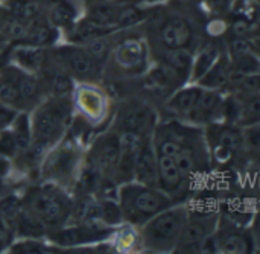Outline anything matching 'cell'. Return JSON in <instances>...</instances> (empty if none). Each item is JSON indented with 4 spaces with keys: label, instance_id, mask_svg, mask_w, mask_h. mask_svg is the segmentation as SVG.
Instances as JSON below:
<instances>
[{
    "label": "cell",
    "instance_id": "obj_40",
    "mask_svg": "<svg viewBox=\"0 0 260 254\" xmlns=\"http://www.w3.org/2000/svg\"><path fill=\"white\" fill-rule=\"evenodd\" d=\"M17 113H18L17 108L5 105V104H0V131L8 128V126H11V123L15 119Z\"/></svg>",
    "mask_w": 260,
    "mask_h": 254
},
{
    "label": "cell",
    "instance_id": "obj_29",
    "mask_svg": "<svg viewBox=\"0 0 260 254\" xmlns=\"http://www.w3.org/2000/svg\"><path fill=\"white\" fill-rule=\"evenodd\" d=\"M218 58H219V50L215 44H209V46L203 47L200 50V53L193 58L189 79L197 84L204 76V73L216 62Z\"/></svg>",
    "mask_w": 260,
    "mask_h": 254
},
{
    "label": "cell",
    "instance_id": "obj_19",
    "mask_svg": "<svg viewBox=\"0 0 260 254\" xmlns=\"http://www.w3.org/2000/svg\"><path fill=\"white\" fill-rule=\"evenodd\" d=\"M44 15L58 30H69L79 20L78 8L70 0H44Z\"/></svg>",
    "mask_w": 260,
    "mask_h": 254
},
{
    "label": "cell",
    "instance_id": "obj_5",
    "mask_svg": "<svg viewBox=\"0 0 260 254\" xmlns=\"http://www.w3.org/2000/svg\"><path fill=\"white\" fill-rule=\"evenodd\" d=\"M81 149L73 140L55 143L40 163L41 175L58 186H67L76 178L81 168Z\"/></svg>",
    "mask_w": 260,
    "mask_h": 254
},
{
    "label": "cell",
    "instance_id": "obj_7",
    "mask_svg": "<svg viewBox=\"0 0 260 254\" xmlns=\"http://www.w3.org/2000/svg\"><path fill=\"white\" fill-rule=\"evenodd\" d=\"M56 59L61 67L72 75V78H78L79 81H90L98 76L101 64L93 59V56L85 50L84 46L67 44L61 46L55 52Z\"/></svg>",
    "mask_w": 260,
    "mask_h": 254
},
{
    "label": "cell",
    "instance_id": "obj_35",
    "mask_svg": "<svg viewBox=\"0 0 260 254\" xmlns=\"http://www.w3.org/2000/svg\"><path fill=\"white\" fill-rule=\"evenodd\" d=\"M232 58V69L244 73V75H256L259 73V58L254 50L230 56Z\"/></svg>",
    "mask_w": 260,
    "mask_h": 254
},
{
    "label": "cell",
    "instance_id": "obj_16",
    "mask_svg": "<svg viewBox=\"0 0 260 254\" xmlns=\"http://www.w3.org/2000/svg\"><path fill=\"white\" fill-rule=\"evenodd\" d=\"M114 58L123 70L137 73L146 66V46L140 40H125L114 49Z\"/></svg>",
    "mask_w": 260,
    "mask_h": 254
},
{
    "label": "cell",
    "instance_id": "obj_45",
    "mask_svg": "<svg viewBox=\"0 0 260 254\" xmlns=\"http://www.w3.org/2000/svg\"><path fill=\"white\" fill-rule=\"evenodd\" d=\"M0 104H2V102H0Z\"/></svg>",
    "mask_w": 260,
    "mask_h": 254
},
{
    "label": "cell",
    "instance_id": "obj_4",
    "mask_svg": "<svg viewBox=\"0 0 260 254\" xmlns=\"http://www.w3.org/2000/svg\"><path fill=\"white\" fill-rule=\"evenodd\" d=\"M23 207L37 216L46 229L53 230L62 227L73 212L69 197L61 186L53 183L30 189L23 200Z\"/></svg>",
    "mask_w": 260,
    "mask_h": 254
},
{
    "label": "cell",
    "instance_id": "obj_10",
    "mask_svg": "<svg viewBox=\"0 0 260 254\" xmlns=\"http://www.w3.org/2000/svg\"><path fill=\"white\" fill-rule=\"evenodd\" d=\"M155 122V116L151 107L143 102H129L123 105L116 117V126L120 133L137 134L146 137L151 126Z\"/></svg>",
    "mask_w": 260,
    "mask_h": 254
},
{
    "label": "cell",
    "instance_id": "obj_30",
    "mask_svg": "<svg viewBox=\"0 0 260 254\" xmlns=\"http://www.w3.org/2000/svg\"><path fill=\"white\" fill-rule=\"evenodd\" d=\"M98 221L105 227H119L125 223L120 206L111 198H102L98 201Z\"/></svg>",
    "mask_w": 260,
    "mask_h": 254
},
{
    "label": "cell",
    "instance_id": "obj_32",
    "mask_svg": "<svg viewBox=\"0 0 260 254\" xmlns=\"http://www.w3.org/2000/svg\"><path fill=\"white\" fill-rule=\"evenodd\" d=\"M148 17V12L136 5H128V3H122L119 6V12H117V18H116V29H122V27H131L140 21H143Z\"/></svg>",
    "mask_w": 260,
    "mask_h": 254
},
{
    "label": "cell",
    "instance_id": "obj_18",
    "mask_svg": "<svg viewBox=\"0 0 260 254\" xmlns=\"http://www.w3.org/2000/svg\"><path fill=\"white\" fill-rule=\"evenodd\" d=\"M157 155V154H155ZM184 177L171 155H157V187L166 195H172L180 190L184 183Z\"/></svg>",
    "mask_w": 260,
    "mask_h": 254
},
{
    "label": "cell",
    "instance_id": "obj_25",
    "mask_svg": "<svg viewBox=\"0 0 260 254\" xmlns=\"http://www.w3.org/2000/svg\"><path fill=\"white\" fill-rule=\"evenodd\" d=\"M46 85L50 88L53 96H69L75 88V79L61 66L49 69L46 73Z\"/></svg>",
    "mask_w": 260,
    "mask_h": 254
},
{
    "label": "cell",
    "instance_id": "obj_21",
    "mask_svg": "<svg viewBox=\"0 0 260 254\" xmlns=\"http://www.w3.org/2000/svg\"><path fill=\"white\" fill-rule=\"evenodd\" d=\"M11 59L15 67L29 73H38L44 62V47L18 44V47L12 50Z\"/></svg>",
    "mask_w": 260,
    "mask_h": 254
},
{
    "label": "cell",
    "instance_id": "obj_23",
    "mask_svg": "<svg viewBox=\"0 0 260 254\" xmlns=\"http://www.w3.org/2000/svg\"><path fill=\"white\" fill-rule=\"evenodd\" d=\"M218 245V253L225 254H247L250 253L251 241L239 230H225L224 233H213Z\"/></svg>",
    "mask_w": 260,
    "mask_h": 254
},
{
    "label": "cell",
    "instance_id": "obj_43",
    "mask_svg": "<svg viewBox=\"0 0 260 254\" xmlns=\"http://www.w3.org/2000/svg\"><path fill=\"white\" fill-rule=\"evenodd\" d=\"M6 37H5V32H3V27H2V24H0V49L6 44Z\"/></svg>",
    "mask_w": 260,
    "mask_h": 254
},
{
    "label": "cell",
    "instance_id": "obj_34",
    "mask_svg": "<svg viewBox=\"0 0 260 254\" xmlns=\"http://www.w3.org/2000/svg\"><path fill=\"white\" fill-rule=\"evenodd\" d=\"M49 251H55V245L53 248L43 242L40 238H23L18 242L11 244V247L8 248V253H18V254H41L49 253Z\"/></svg>",
    "mask_w": 260,
    "mask_h": 254
},
{
    "label": "cell",
    "instance_id": "obj_9",
    "mask_svg": "<svg viewBox=\"0 0 260 254\" xmlns=\"http://www.w3.org/2000/svg\"><path fill=\"white\" fill-rule=\"evenodd\" d=\"M72 93L73 107L88 123H98L105 117L108 111V99L102 90L90 84H82L75 85Z\"/></svg>",
    "mask_w": 260,
    "mask_h": 254
},
{
    "label": "cell",
    "instance_id": "obj_31",
    "mask_svg": "<svg viewBox=\"0 0 260 254\" xmlns=\"http://www.w3.org/2000/svg\"><path fill=\"white\" fill-rule=\"evenodd\" d=\"M11 130H12L14 137H15V142H17L18 154L24 152L29 148L30 142H32V130H30L29 114L24 113V111H18L17 116H15V119L11 123Z\"/></svg>",
    "mask_w": 260,
    "mask_h": 254
},
{
    "label": "cell",
    "instance_id": "obj_3",
    "mask_svg": "<svg viewBox=\"0 0 260 254\" xmlns=\"http://www.w3.org/2000/svg\"><path fill=\"white\" fill-rule=\"evenodd\" d=\"M189 209L184 206L168 207L152 216L140 227V244L157 253L175 251L183 227L187 221Z\"/></svg>",
    "mask_w": 260,
    "mask_h": 254
},
{
    "label": "cell",
    "instance_id": "obj_13",
    "mask_svg": "<svg viewBox=\"0 0 260 254\" xmlns=\"http://www.w3.org/2000/svg\"><path fill=\"white\" fill-rule=\"evenodd\" d=\"M24 35L15 43L23 46H34V47H46L55 44L58 38V29L50 24L44 14L35 17L34 20L24 23Z\"/></svg>",
    "mask_w": 260,
    "mask_h": 254
},
{
    "label": "cell",
    "instance_id": "obj_28",
    "mask_svg": "<svg viewBox=\"0 0 260 254\" xmlns=\"http://www.w3.org/2000/svg\"><path fill=\"white\" fill-rule=\"evenodd\" d=\"M229 72H230L229 64L219 55L216 62L204 73V76L197 84L207 90H219L225 84H229Z\"/></svg>",
    "mask_w": 260,
    "mask_h": 254
},
{
    "label": "cell",
    "instance_id": "obj_42",
    "mask_svg": "<svg viewBox=\"0 0 260 254\" xmlns=\"http://www.w3.org/2000/svg\"><path fill=\"white\" fill-rule=\"evenodd\" d=\"M12 172V160L0 154V180H6Z\"/></svg>",
    "mask_w": 260,
    "mask_h": 254
},
{
    "label": "cell",
    "instance_id": "obj_11",
    "mask_svg": "<svg viewBox=\"0 0 260 254\" xmlns=\"http://www.w3.org/2000/svg\"><path fill=\"white\" fill-rule=\"evenodd\" d=\"M120 155V136L108 133L101 136L90 149V163L96 166L102 175L114 174Z\"/></svg>",
    "mask_w": 260,
    "mask_h": 254
},
{
    "label": "cell",
    "instance_id": "obj_33",
    "mask_svg": "<svg viewBox=\"0 0 260 254\" xmlns=\"http://www.w3.org/2000/svg\"><path fill=\"white\" fill-rule=\"evenodd\" d=\"M21 209H23V200H20L17 195L2 197L0 198V221L12 229Z\"/></svg>",
    "mask_w": 260,
    "mask_h": 254
},
{
    "label": "cell",
    "instance_id": "obj_26",
    "mask_svg": "<svg viewBox=\"0 0 260 254\" xmlns=\"http://www.w3.org/2000/svg\"><path fill=\"white\" fill-rule=\"evenodd\" d=\"M46 227L43 226V223L34 216L29 210H26L24 207L21 209L14 227H12V232H15L18 236L21 238H43L46 235Z\"/></svg>",
    "mask_w": 260,
    "mask_h": 254
},
{
    "label": "cell",
    "instance_id": "obj_15",
    "mask_svg": "<svg viewBox=\"0 0 260 254\" xmlns=\"http://www.w3.org/2000/svg\"><path fill=\"white\" fill-rule=\"evenodd\" d=\"M212 143L215 149V155L222 160L229 158L232 152L238 151L244 143V136L239 128L233 126L232 123L216 125L212 123Z\"/></svg>",
    "mask_w": 260,
    "mask_h": 254
},
{
    "label": "cell",
    "instance_id": "obj_36",
    "mask_svg": "<svg viewBox=\"0 0 260 254\" xmlns=\"http://www.w3.org/2000/svg\"><path fill=\"white\" fill-rule=\"evenodd\" d=\"M108 35L107 37H101V38H96V40H91L88 41L87 44H84L85 50L93 56V59H96L99 64H104V61L107 59L108 53L111 52V47H110V43H108Z\"/></svg>",
    "mask_w": 260,
    "mask_h": 254
},
{
    "label": "cell",
    "instance_id": "obj_41",
    "mask_svg": "<svg viewBox=\"0 0 260 254\" xmlns=\"http://www.w3.org/2000/svg\"><path fill=\"white\" fill-rule=\"evenodd\" d=\"M12 244V229L0 221V253L8 251Z\"/></svg>",
    "mask_w": 260,
    "mask_h": 254
},
{
    "label": "cell",
    "instance_id": "obj_2",
    "mask_svg": "<svg viewBox=\"0 0 260 254\" xmlns=\"http://www.w3.org/2000/svg\"><path fill=\"white\" fill-rule=\"evenodd\" d=\"M72 111L73 102L67 96H53L44 102H40L29 117L32 142L50 149L66 134Z\"/></svg>",
    "mask_w": 260,
    "mask_h": 254
},
{
    "label": "cell",
    "instance_id": "obj_17",
    "mask_svg": "<svg viewBox=\"0 0 260 254\" xmlns=\"http://www.w3.org/2000/svg\"><path fill=\"white\" fill-rule=\"evenodd\" d=\"M160 40L166 49L187 47L193 40L192 26L181 17H172L163 23L160 29Z\"/></svg>",
    "mask_w": 260,
    "mask_h": 254
},
{
    "label": "cell",
    "instance_id": "obj_39",
    "mask_svg": "<svg viewBox=\"0 0 260 254\" xmlns=\"http://www.w3.org/2000/svg\"><path fill=\"white\" fill-rule=\"evenodd\" d=\"M250 50H254L251 43L245 38V37H235L230 44H229V53L230 56H236V55H241V53H245V52H250Z\"/></svg>",
    "mask_w": 260,
    "mask_h": 254
},
{
    "label": "cell",
    "instance_id": "obj_22",
    "mask_svg": "<svg viewBox=\"0 0 260 254\" xmlns=\"http://www.w3.org/2000/svg\"><path fill=\"white\" fill-rule=\"evenodd\" d=\"M15 82L20 94L21 104H38L41 99L43 91V82L37 78V73L24 72L18 67H15Z\"/></svg>",
    "mask_w": 260,
    "mask_h": 254
},
{
    "label": "cell",
    "instance_id": "obj_14",
    "mask_svg": "<svg viewBox=\"0 0 260 254\" xmlns=\"http://www.w3.org/2000/svg\"><path fill=\"white\" fill-rule=\"evenodd\" d=\"M133 180L145 186L157 187V155L149 137L143 140L136 155Z\"/></svg>",
    "mask_w": 260,
    "mask_h": 254
},
{
    "label": "cell",
    "instance_id": "obj_6",
    "mask_svg": "<svg viewBox=\"0 0 260 254\" xmlns=\"http://www.w3.org/2000/svg\"><path fill=\"white\" fill-rule=\"evenodd\" d=\"M114 232L116 230L113 227H105L102 224L84 223L81 226L55 229L52 233L47 235V239L55 247L70 248V247H82V245L102 242L107 238L113 236Z\"/></svg>",
    "mask_w": 260,
    "mask_h": 254
},
{
    "label": "cell",
    "instance_id": "obj_20",
    "mask_svg": "<svg viewBox=\"0 0 260 254\" xmlns=\"http://www.w3.org/2000/svg\"><path fill=\"white\" fill-rule=\"evenodd\" d=\"M203 87H200L198 84L189 85V87H181L178 90H175L172 93V96L168 99L166 107L177 116L181 117H189V114L192 113V110L195 108L201 93H203Z\"/></svg>",
    "mask_w": 260,
    "mask_h": 254
},
{
    "label": "cell",
    "instance_id": "obj_37",
    "mask_svg": "<svg viewBox=\"0 0 260 254\" xmlns=\"http://www.w3.org/2000/svg\"><path fill=\"white\" fill-rule=\"evenodd\" d=\"M116 233H117L116 247L122 251H131L133 248H136L137 242L140 244V235H137L133 227H123Z\"/></svg>",
    "mask_w": 260,
    "mask_h": 254
},
{
    "label": "cell",
    "instance_id": "obj_24",
    "mask_svg": "<svg viewBox=\"0 0 260 254\" xmlns=\"http://www.w3.org/2000/svg\"><path fill=\"white\" fill-rule=\"evenodd\" d=\"M163 62L166 66H169L172 70H175L183 79L189 81L192 62H193V55L187 47L166 49V52L163 55Z\"/></svg>",
    "mask_w": 260,
    "mask_h": 254
},
{
    "label": "cell",
    "instance_id": "obj_27",
    "mask_svg": "<svg viewBox=\"0 0 260 254\" xmlns=\"http://www.w3.org/2000/svg\"><path fill=\"white\" fill-rule=\"evenodd\" d=\"M0 102L9 107H20V94L15 82V67H6L0 72Z\"/></svg>",
    "mask_w": 260,
    "mask_h": 254
},
{
    "label": "cell",
    "instance_id": "obj_8",
    "mask_svg": "<svg viewBox=\"0 0 260 254\" xmlns=\"http://www.w3.org/2000/svg\"><path fill=\"white\" fill-rule=\"evenodd\" d=\"M218 227V216L212 213L192 215L189 212L187 221L180 235L178 244L175 247L177 253H198L201 242L213 235Z\"/></svg>",
    "mask_w": 260,
    "mask_h": 254
},
{
    "label": "cell",
    "instance_id": "obj_44",
    "mask_svg": "<svg viewBox=\"0 0 260 254\" xmlns=\"http://www.w3.org/2000/svg\"><path fill=\"white\" fill-rule=\"evenodd\" d=\"M85 2H88V3H94V2H99V0H85Z\"/></svg>",
    "mask_w": 260,
    "mask_h": 254
},
{
    "label": "cell",
    "instance_id": "obj_38",
    "mask_svg": "<svg viewBox=\"0 0 260 254\" xmlns=\"http://www.w3.org/2000/svg\"><path fill=\"white\" fill-rule=\"evenodd\" d=\"M0 154L11 158V160H14L18 154L17 142H15V137H14L11 126L0 131Z\"/></svg>",
    "mask_w": 260,
    "mask_h": 254
},
{
    "label": "cell",
    "instance_id": "obj_12",
    "mask_svg": "<svg viewBox=\"0 0 260 254\" xmlns=\"http://www.w3.org/2000/svg\"><path fill=\"white\" fill-rule=\"evenodd\" d=\"M222 102L224 98L219 94L218 90H207L204 88L195 108L189 114L187 120L192 123H203V125H212L218 123L219 119H222Z\"/></svg>",
    "mask_w": 260,
    "mask_h": 254
},
{
    "label": "cell",
    "instance_id": "obj_1",
    "mask_svg": "<svg viewBox=\"0 0 260 254\" xmlns=\"http://www.w3.org/2000/svg\"><path fill=\"white\" fill-rule=\"evenodd\" d=\"M117 197L123 219L133 227H142L152 216L172 206L171 197L158 187L145 186L137 181L123 183L119 187Z\"/></svg>",
    "mask_w": 260,
    "mask_h": 254
}]
</instances>
